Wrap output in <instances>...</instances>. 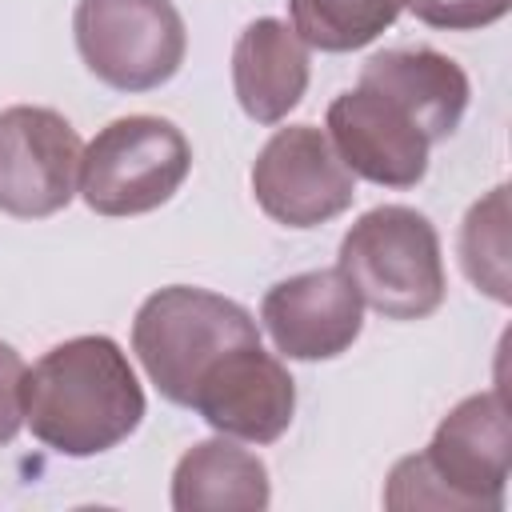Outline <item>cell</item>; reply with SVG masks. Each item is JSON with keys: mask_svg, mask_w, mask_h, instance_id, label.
Here are the masks:
<instances>
[{"mask_svg": "<svg viewBox=\"0 0 512 512\" xmlns=\"http://www.w3.org/2000/svg\"><path fill=\"white\" fill-rule=\"evenodd\" d=\"M144 420V388L108 336L48 348L24 372V424L60 456H100Z\"/></svg>", "mask_w": 512, "mask_h": 512, "instance_id": "6da1fadb", "label": "cell"}, {"mask_svg": "<svg viewBox=\"0 0 512 512\" xmlns=\"http://www.w3.org/2000/svg\"><path fill=\"white\" fill-rule=\"evenodd\" d=\"M512 468V424L504 392L460 400L436 428L432 444L404 456L384 488V508L500 512Z\"/></svg>", "mask_w": 512, "mask_h": 512, "instance_id": "7a4b0ae2", "label": "cell"}, {"mask_svg": "<svg viewBox=\"0 0 512 512\" xmlns=\"http://www.w3.org/2000/svg\"><path fill=\"white\" fill-rule=\"evenodd\" d=\"M344 280L388 320H424L444 300V260L432 220L408 204L364 212L340 240Z\"/></svg>", "mask_w": 512, "mask_h": 512, "instance_id": "3957f363", "label": "cell"}, {"mask_svg": "<svg viewBox=\"0 0 512 512\" xmlns=\"http://www.w3.org/2000/svg\"><path fill=\"white\" fill-rule=\"evenodd\" d=\"M256 340L260 328L236 300L188 284L152 292L132 320V352L140 356L148 380L160 388V396L184 408L200 376L228 348Z\"/></svg>", "mask_w": 512, "mask_h": 512, "instance_id": "277c9868", "label": "cell"}, {"mask_svg": "<svg viewBox=\"0 0 512 512\" xmlns=\"http://www.w3.org/2000/svg\"><path fill=\"white\" fill-rule=\"evenodd\" d=\"M192 148L172 120L120 116L80 152V196L100 216H140L176 196Z\"/></svg>", "mask_w": 512, "mask_h": 512, "instance_id": "5b68a950", "label": "cell"}, {"mask_svg": "<svg viewBox=\"0 0 512 512\" xmlns=\"http://www.w3.org/2000/svg\"><path fill=\"white\" fill-rule=\"evenodd\" d=\"M72 28L88 72L120 92L168 84L188 48L172 0H80Z\"/></svg>", "mask_w": 512, "mask_h": 512, "instance_id": "8992f818", "label": "cell"}, {"mask_svg": "<svg viewBox=\"0 0 512 512\" xmlns=\"http://www.w3.org/2000/svg\"><path fill=\"white\" fill-rule=\"evenodd\" d=\"M256 204L288 228H316L340 216L356 196V176L316 124L280 128L252 164Z\"/></svg>", "mask_w": 512, "mask_h": 512, "instance_id": "52a82bcc", "label": "cell"}, {"mask_svg": "<svg viewBox=\"0 0 512 512\" xmlns=\"http://www.w3.org/2000/svg\"><path fill=\"white\" fill-rule=\"evenodd\" d=\"M80 152L60 112L32 104L0 112V212L24 220L60 212L76 192Z\"/></svg>", "mask_w": 512, "mask_h": 512, "instance_id": "ba28073f", "label": "cell"}, {"mask_svg": "<svg viewBox=\"0 0 512 512\" xmlns=\"http://www.w3.org/2000/svg\"><path fill=\"white\" fill-rule=\"evenodd\" d=\"M188 408H196L220 436L272 444L288 432L296 412V384L288 368L256 344L228 348L192 388Z\"/></svg>", "mask_w": 512, "mask_h": 512, "instance_id": "9c48e42d", "label": "cell"}, {"mask_svg": "<svg viewBox=\"0 0 512 512\" xmlns=\"http://www.w3.org/2000/svg\"><path fill=\"white\" fill-rule=\"evenodd\" d=\"M328 140L352 176L412 188L428 172V136L380 92L348 88L328 104Z\"/></svg>", "mask_w": 512, "mask_h": 512, "instance_id": "30bf717a", "label": "cell"}, {"mask_svg": "<svg viewBox=\"0 0 512 512\" xmlns=\"http://www.w3.org/2000/svg\"><path fill=\"white\" fill-rule=\"evenodd\" d=\"M260 320L288 360H332L360 336L364 300L340 268H320L272 284Z\"/></svg>", "mask_w": 512, "mask_h": 512, "instance_id": "8fae6325", "label": "cell"}, {"mask_svg": "<svg viewBox=\"0 0 512 512\" xmlns=\"http://www.w3.org/2000/svg\"><path fill=\"white\" fill-rule=\"evenodd\" d=\"M360 88L388 96L424 136L444 140L460 128L468 108V76L464 68L432 48H392L376 52L360 68Z\"/></svg>", "mask_w": 512, "mask_h": 512, "instance_id": "7c38bea8", "label": "cell"}, {"mask_svg": "<svg viewBox=\"0 0 512 512\" xmlns=\"http://www.w3.org/2000/svg\"><path fill=\"white\" fill-rule=\"evenodd\" d=\"M232 88L256 124H280L308 88V48L276 16L252 20L232 48Z\"/></svg>", "mask_w": 512, "mask_h": 512, "instance_id": "4fadbf2b", "label": "cell"}, {"mask_svg": "<svg viewBox=\"0 0 512 512\" xmlns=\"http://www.w3.org/2000/svg\"><path fill=\"white\" fill-rule=\"evenodd\" d=\"M268 500L272 488L264 460L232 440L192 444L172 472L176 512H260Z\"/></svg>", "mask_w": 512, "mask_h": 512, "instance_id": "5bb4252c", "label": "cell"}, {"mask_svg": "<svg viewBox=\"0 0 512 512\" xmlns=\"http://www.w3.org/2000/svg\"><path fill=\"white\" fill-rule=\"evenodd\" d=\"M292 32L320 52L372 44L404 12V0H288Z\"/></svg>", "mask_w": 512, "mask_h": 512, "instance_id": "9a60e30c", "label": "cell"}, {"mask_svg": "<svg viewBox=\"0 0 512 512\" xmlns=\"http://www.w3.org/2000/svg\"><path fill=\"white\" fill-rule=\"evenodd\" d=\"M460 264L464 276L488 292L496 304H508V188H492L476 200L460 228Z\"/></svg>", "mask_w": 512, "mask_h": 512, "instance_id": "2e32d148", "label": "cell"}, {"mask_svg": "<svg viewBox=\"0 0 512 512\" xmlns=\"http://www.w3.org/2000/svg\"><path fill=\"white\" fill-rule=\"evenodd\" d=\"M404 8H412L416 20H424L432 28L472 32V28L496 24L512 8V0H404Z\"/></svg>", "mask_w": 512, "mask_h": 512, "instance_id": "e0dca14e", "label": "cell"}, {"mask_svg": "<svg viewBox=\"0 0 512 512\" xmlns=\"http://www.w3.org/2000/svg\"><path fill=\"white\" fill-rule=\"evenodd\" d=\"M24 360L12 344H0V448L24 424Z\"/></svg>", "mask_w": 512, "mask_h": 512, "instance_id": "ac0fdd59", "label": "cell"}]
</instances>
